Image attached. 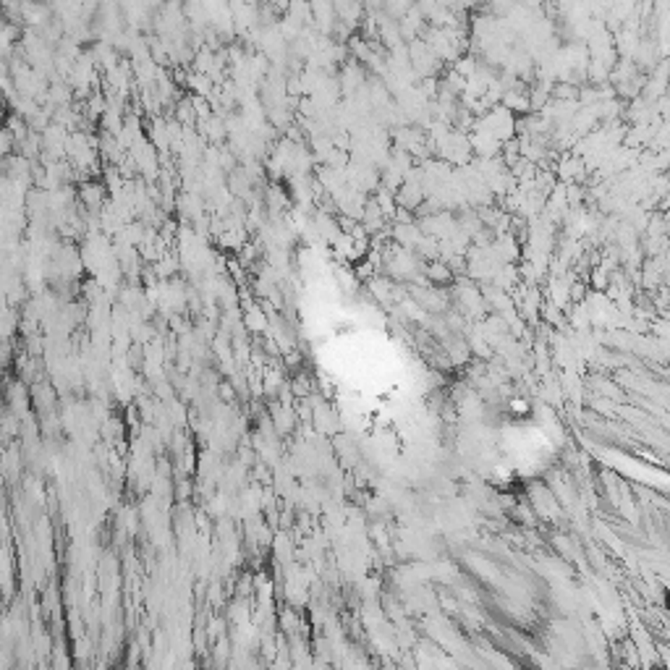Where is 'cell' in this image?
Returning a JSON list of instances; mask_svg holds the SVG:
<instances>
[{"label":"cell","instance_id":"1","mask_svg":"<svg viewBox=\"0 0 670 670\" xmlns=\"http://www.w3.org/2000/svg\"><path fill=\"white\" fill-rule=\"evenodd\" d=\"M270 3L272 8L278 11V13H283V11H288V6H291V0H267Z\"/></svg>","mask_w":670,"mask_h":670}]
</instances>
